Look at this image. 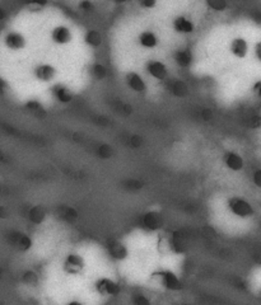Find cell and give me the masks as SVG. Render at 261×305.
I'll list each match as a JSON object with an SVG mask.
<instances>
[{
	"label": "cell",
	"mask_w": 261,
	"mask_h": 305,
	"mask_svg": "<svg viewBox=\"0 0 261 305\" xmlns=\"http://www.w3.org/2000/svg\"><path fill=\"white\" fill-rule=\"evenodd\" d=\"M228 206H230L231 211H232L233 214L240 217H246L253 214V207L250 206L249 203H246V201L242 200V199H237V197L231 199L230 203H228Z\"/></svg>",
	"instance_id": "cell-1"
},
{
	"label": "cell",
	"mask_w": 261,
	"mask_h": 305,
	"mask_svg": "<svg viewBox=\"0 0 261 305\" xmlns=\"http://www.w3.org/2000/svg\"><path fill=\"white\" fill-rule=\"evenodd\" d=\"M84 262L83 258L78 254H69L66 257L65 262H64V270H65L68 274H79V272L83 270Z\"/></svg>",
	"instance_id": "cell-2"
},
{
	"label": "cell",
	"mask_w": 261,
	"mask_h": 305,
	"mask_svg": "<svg viewBox=\"0 0 261 305\" xmlns=\"http://www.w3.org/2000/svg\"><path fill=\"white\" fill-rule=\"evenodd\" d=\"M96 290L102 295H115L118 294L120 288H119L118 284L111 281V280L102 279L98 280L97 283H96Z\"/></svg>",
	"instance_id": "cell-3"
},
{
	"label": "cell",
	"mask_w": 261,
	"mask_h": 305,
	"mask_svg": "<svg viewBox=\"0 0 261 305\" xmlns=\"http://www.w3.org/2000/svg\"><path fill=\"white\" fill-rule=\"evenodd\" d=\"M154 276H159L162 284H163L167 289H169V290H178V289H181L180 280L177 279V276H176L173 272L161 271L155 274Z\"/></svg>",
	"instance_id": "cell-4"
},
{
	"label": "cell",
	"mask_w": 261,
	"mask_h": 305,
	"mask_svg": "<svg viewBox=\"0 0 261 305\" xmlns=\"http://www.w3.org/2000/svg\"><path fill=\"white\" fill-rule=\"evenodd\" d=\"M146 70L155 79H163L167 74V69L159 61H149L146 64Z\"/></svg>",
	"instance_id": "cell-5"
},
{
	"label": "cell",
	"mask_w": 261,
	"mask_h": 305,
	"mask_svg": "<svg viewBox=\"0 0 261 305\" xmlns=\"http://www.w3.org/2000/svg\"><path fill=\"white\" fill-rule=\"evenodd\" d=\"M52 40L56 43H61L63 45V43H68L72 40V34H70V31L66 27H56L52 31Z\"/></svg>",
	"instance_id": "cell-6"
},
{
	"label": "cell",
	"mask_w": 261,
	"mask_h": 305,
	"mask_svg": "<svg viewBox=\"0 0 261 305\" xmlns=\"http://www.w3.org/2000/svg\"><path fill=\"white\" fill-rule=\"evenodd\" d=\"M173 28L175 31H177L178 33H190L194 29V24H192L191 20H189L185 17H178L176 18L175 22H173Z\"/></svg>",
	"instance_id": "cell-7"
},
{
	"label": "cell",
	"mask_w": 261,
	"mask_h": 305,
	"mask_svg": "<svg viewBox=\"0 0 261 305\" xmlns=\"http://www.w3.org/2000/svg\"><path fill=\"white\" fill-rule=\"evenodd\" d=\"M231 51L235 56L237 57H245L247 54V42L244 38H236L232 41L231 45Z\"/></svg>",
	"instance_id": "cell-8"
},
{
	"label": "cell",
	"mask_w": 261,
	"mask_h": 305,
	"mask_svg": "<svg viewBox=\"0 0 261 305\" xmlns=\"http://www.w3.org/2000/svg\"><path fill=\"white\" fill-rule=\"evenodd\" d=\"M224 162H226L227 167L232 171H240L244 166V162H242V158L240 157L236 153H228V154L224 157Z\"/></svg>",
	"instance_id": "cell-9"
},
{
	"label": "cell",
	"mask_w": 261,
	"mask_h": 305,
	"mask_svg": "<svg viewBox=\"0 0 261 305\" xmlns=\"http://www.w3.org/2000/svg\"><path fill=\"white\" fill-rule=\"evenodd\" d=\"M128 84H129L130 88L134 89L135 92H139V93L145 91V83L136 73H130L128 75Z\"/></svg>",
	"instance_id": "cell-10"
},
{
	"label": "cell",
	"mask_w": 261,
	"mask_h": 305,
	"mask_svg": "<svg viewBox=\"0 0 261 305\" xmlns=\"http://www.w3.org/2000/svg\"><path fill=\"white\" fill-rule=\"evenodd\" d=\"M139 42H140L141 46H144V47H154L155 45H157V37H155V34L153 33V32H143V33L139 36Z\"/></svg>",
	"instance_id": "cell-11"
},
{
	"label": "cell",
	"mask_w": 261,
	"mask_h": 305,
	"mask_svg": "<svg viewBox=\"0 0 261 305\" xmlns=\"http://www.w3.org/2000/svg\"><path fill=\"white\" fill-rule=\"evenodd\" d=\"M54 95L55 97L58 98V100L63 103H68L72 101V93L63 86H55Z\"/></svg>",
	"instance_id": "cell-12"
},
{
	"label": "cell",
	"mask_w": 261,
	"mask_h": 305,
	"mask_svg": "<svg viewBox=\"0 0 261 305\" xmlns=\"http://www.w3.org/2000/svg\"><path fill=\"white\" fill-rule=\"evenodd\" d=\"M54 68L50 65H41L40 68H37V70H36V75H37L38 79L41 80H50L54 77Z\"/></svg>",
	"instance_id": "cell-13"
},
{
	"label": "cell",
	"mask_w": 261,
	"mask_h": 305,
	"mask_svg": "<svg viewBox=\"0 0 261 305\" xmlns=\"http://www.w3.org/2000/svg\"><path fill=\"white\" fill-rule=\"evenodd\" d=\"M6 45H8L9 47H12V49H19V47H22V46L24 45V40L20 34L10 33L8 37H6Z\"/></svg>",
	"instance_id": "cell-14"
},
{
	"label": "cell",
	"mask_w": 261,
	"mask_h": 305,
	"mask_svg": "<svg viewBox=\"0 0 261 305\" xmlns=\"http://www.w3.org/2000/svg\"><path fill=\"white\" fill-rule=\"evenodd\" d=\"M175 60L177 61L178 65L187 66L191 63V55L189 51H177L175 55Z\"/></svg>",
	"instance_id": "cell-15"
},
{
	"label": "cell",
	"mask_w": 261,
	"mask_h": 305,
	"mask_svg": "<svg viewBox=\"0 0 261 305\" xmlns=\"http://www.w3.org/2000/svg\"><path fill=\"white\" fill-rule=\"evenodd\" d=\"M111 254L114 257H116V258H124V257H125V254H127V252H125V249H124L123 245L116 244V245H112V247H111Z\"/></svg>",
	"instance_id": "cell-16"
},
{
	"label": "cell",
	"mask_w": 261,
	"mask_h": 305,
	"mask_svg": "<svg viewBox=\"0 0 261 305\" xmlns=\"http://www.w3.org/2000/svg\"><path fill=\"white\" fill-rule=\"evenodd\" d=\"M87 41H88V43H91V45H98V43L101 42L100 34L96 31L89 32L88 36H87Z\"/></svg>",
	"instance_id": "cell-17"
},
{
	"label": "cell",
	"mask_w": 261,
	"mask_h": 305,
	"mask_svg": "<svg viewBox=\"0 0 261 305\" xmlns=\"http://www.w3.org/2000/svg\"><path fill=\"white\" fill-rule=\"evenodd\" d=\"M132 304L134 305H150L149 300L146 299L144 295H136L132 300Z\"/></svg>",
	"instance_id": "cell-18"
},
{
	"label": "cell",
	"mask_w": 261,
	"mask_h": 305,
	"mask_svg": "<svg viewBox=\"0 0 261 305\" xmlns=\"http://www.w3.org/2000/svg\"><path fill=\"white\" fill-rule=\"evenodd\" d=\"M254 181H255V183L259 187H261V171L256 172L255 176H254Z\"/></svg>",
	"instance_id": "cell-19"
},
{
	"label": "cell",
	"mask_w": 261,
	"mask_h": 305,
	"mask_svg": "<svg viewBox=\"0 0 261 305\" xmlns=\"http://www.w3.org/2000/svg\"><path fill=\"white\" fill-rule=\"evenodd\" d=\"M256 56L259 57V60H261V42L256 45Z\"/></svg>",
	"instance_id": "cell-20"
},
{
	"label": "cell",
	"mask_w": 261,
	"mask_h": 305,
	"mask_svg": "<svg viewBox=\"0 0 261 305\" xmlns=\"http://www.w3.org/2000/svg\"><path fill=\"white\" fill-rule=\"evenodd\" d=\"M255 89H256V91H258L259 95L261 96V82H260V83L256 84V86H255Z\"/></svg>",
	"instance_id": "cell-21"
},
{
	"label": "cell",
	"mask_w": 261,
	"mask_h": 305,
	"mask_svg": "<svg viewBox=\"0 0 261 305\" xmlns=\"http://www.w3.org/2000/svg\"><path fill=\"white\" fill-rule=\"evenodd\" d=\"M4 15H5V13H4V11H3V9L0 8V19H3Z\"/></svg>",
	"instance_id": "cell-22"
},
{
	"label": "cell",
	"mask_w": 261,
	"mask_h": 305,
	"mask_svg": "<svg viewBox=\"0 0 261 305\" xmlns=\"http://www.w3.org/2000/svg\"><path fill=\"white\" fill-rule=\"evenodd\" d=\"M69 305H81V304H79V303H77V302H73V303H70Z\"/></svg>",
	"instance_id": "cell-23"
}]
</instances>
